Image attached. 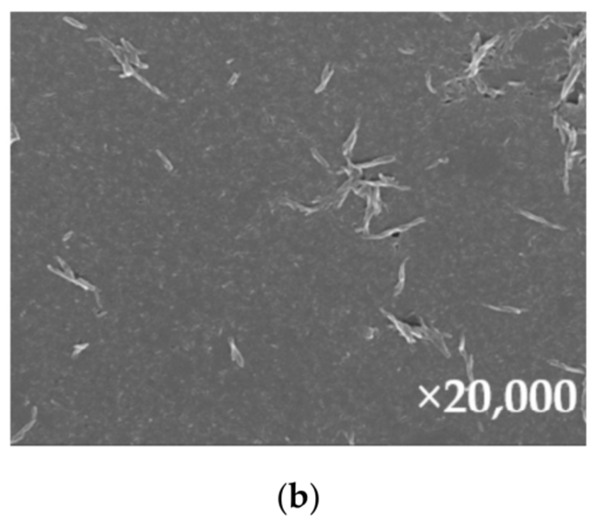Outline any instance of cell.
Segmentation results:
<instances>
[{
  "label": "cell",
  "mask_w": 598,
  "mask_h": 527,
  "mask_svg": "<svg viewBox=\"0 0 598 527\" xmlns=\"http://www.w3.org/2000/svg\"><path fill=\"white\" fill-rule=\"evenodd\" d=\"M577 401V393L574 382L570 380H562L556 385L553 393V402L560 413H570L574 411Z\"/></svg>",
  "instance_id": "obj_1"
},
{
  "label": "cell",
  "mask_w": 598,
  "mask_h": 527,
  "mask_svg": "<svg viewBox=\"0 0 598 527\" xmlns=\"http://www.w3.org/2000/svg\"><path fill=\"white\" fill-rule=\"evenodd\" d=\"M528 402V392L526 384L521 380L509 382L505 392L506 408L511 413H521L525 411Z\"/></svg>",
  "instance_id": "obj_2"
},
{
  "label": "cell",
  "mask_w": 598,
  "mask_h": 527,
  "mask_svg": "<svg viewBox=\"0 0 598 527\" xmlns=\"http://www.w3.org/2000/svg\"><path fill=\"white\" fill-rule=\"evenodd\" d=\"M531 408L536 413L549 411L553 404V391L548 382L538 380L533 384L528 395Z\"/></svg>",
  "instance_id": "obj_3"
},
{
  "label": "cell",
  "mask_w": 598,
  "mask_h": 527,
  "mask_svg": "<svg viewBox=\"0 0 598 527\" xmlns=\"http://www.w3.org/2000/svg\"><path fill=\"white\" fill-rule=\"evenodd\" d=\"M469 406L475 413H485L491 405V388L489 382L477 380L470 386Z\"/></svg>",
  "instance_id": "obj_4"
},
{
  "label": "cell",
  "mask_w": 598,
  "mask_h": 527,
  "mask_svg": "<svg viewBox=\"0 0 598 527\" xmlns=\"http://www.w3.org/2000/svg\"><path fill=\"white\" fill-rule=\"evenodd\" d=\"M314 491L309 492L308 490H298L294 487H291L290 489H283V496H281L282 509L285 511L290 509V510H301L303 507H306L310 505L311 501H314L316 498L314 497Z\"/></svg>",
  "instance_id": "obj_5"
}]
</instances>
